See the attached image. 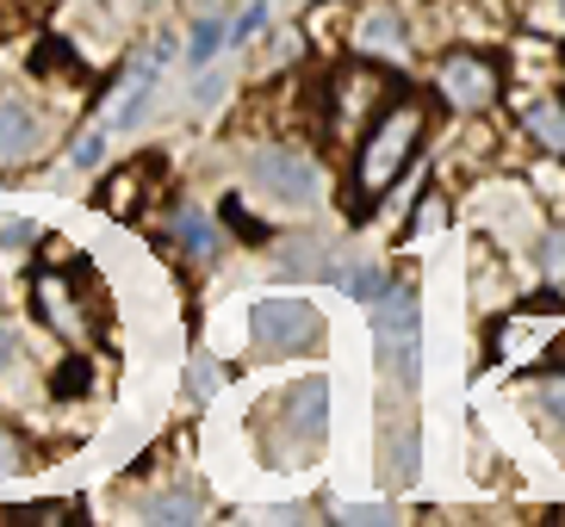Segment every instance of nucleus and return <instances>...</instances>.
Here are the masks:
<instances>
[{"instance_id": "f257e3e1", "label": "nucleus", "mask_w": 565, "mask_h": 527, "mask_svg": "<svg viewBox=\"0 0 565 527\" xmlns=\"http://www.w3.org/2000/svg\"><path fill=\"white\" fill-rule=\"evenodd\" d=\"M423 131H429L423 99L392 94V106H385V112L361 131V155H354V193H349V212H354V217H366L385 193H392V181H398L404 168H411V155L423 149Z\"/></svg>"}, {"instance_id": "f03ea898", "label": "nucleus", "mask_w": 565, "mask_h": 527, "mask_svg": "<svg viewBox=\"0 0 565 527\" xmlns=\"http://www.w3.org/2000/svg\"><path fill=\"white\" fill-rule=\"evenodd\" d=\"M398 82H385L380 68H335L330 82H323V131L342 143V137L366 131L373 118L392 106Z\"/></svg>"}, {"instance_id": "7ed1b4c3", "label": "nucleus", "mask_w": 565, "mask_h": 527, "mask_svg": "<svg viewBox=\"0 0 565 527\" xmlns=\"http://www.w3.org/2000/svg\"><path fill=\"white\" fill-rule=\"evenodd\" d=\"M249 342L262 361H286V354H311L323 347V316L305 298H262L249 311Z\"/></svg>"}, {"instance_id": "20e7f679", "label": "nucleus", "mask_w": 565, "mask_h": 527, "mask_svg": "<svg viewBox=\"0 0 565 527\" xmlns=\"http://www.w3.org/2000/svg\"><path fill=\"white\" fill-rule=\"evenodd\" d=\"M503 75L491 56H479V50H448L441 63H435V94H441V106H454V112H484L491 99H498Z\"/></svg>"}, {"instance_id": "39448f33", "label": "nucleus", "mask_w": 565, "mask_h": 527, "mask_svg": "<svg viewBox=\"0 0 565 527\" xmlns=\"http://www.w3.org/2000/svg\"><path fill=\"white\" fill-rule=\"evenodd\" d=\"M249 174L267 198H286V205H317L323 198V174H317V162L305 149H280V143L262 149Z\"/></svg>"}, {"instance_id": "423d86ee", "label": "nucleus", "mask_w": 565, "mask_h": 527, "mask_svg": "<svg viewBox=\"0 0 565 527\" xmlns=\"http://www.w3.org/2000/svg\"><path fill=\"white\" fill-rule=\"evenodd\" d=\"M286 410V434H292V447H286V460H311V453H323V422H330V379H299L292 391L280 397ZM280 460V465H286Z\"/></svg>"}, {"instance_id": "0eeeda50", "label": "nucleus", "mask_w": 565, "mask_h": 527, "mask_svg": "<svg viewBox=\"0 0 565 527\" xmlns=\"http://www.w3.org/2000/svg\"><path fill=\"white\" fill-rule=\"evenodd\" d=\"M51 131H44V112L25 106V99H0V174L7 168H32L44 155Z\"/></svg>"}, {"instance_id": "6e6552de", "label": "nucleus", "mask_w": 565, "mask_h": 527, "mask_svg": "<svg viewBox=\"0 0 565 527\" xmlns=\"http://www.w3.org/2000/svg\"><path fill=\"white\" fill-rule=\"evenodd\" d=\"M75 286L82 280H56V273H38V286H32V304H38V316L51 323L56 335H68V342H87V330H94V316L75 304Z\"/></svg>"}, {"instance_id": "1a4fd4ad", "label": "nucleus", "mask_w": 565, "mask_h": 527, "mask_svg": "<svg viewBox=\"0 0 565 527\" xmlns=\"http://www.w3.org/2000/svg\"><path fill=\"white\" fill-rule=\"evenodd\" d=\"M150 174H156V155H137V162L113 168V174L94 186V205H100L106 217H137L143 198H150Z\"/></svg>"}, {"instance_id": "9d476101", "label": "nucleus", "mask_w": 565, "mask_h": 527, "mask_svg": "<svg viewBox=\"0 0 565 527\" xmlns=\"http://www.w3.org/2000/svg\"><path fill=\"white\" fill-rule=\"evenodd\" d=\"M354 44H361L366 56H392V63L411 56V32H404V19L392 13V7H366V13L354 19Z\"/></svg>"}, {"instance_id": "9b49d317", "label": "nucleus", "mask_w": 565, "mask_h": 527, "mask_svg": "<svg viewBox=\"0 0 565 527\" xmlns=\"http://www.w3.org/2000/svg\"><path fill=\"white\" fill-rule=\"evenodd\" d=\"M522 131L534 137V149H547V155L565 162V99H541V106H529V112H522Z\"/></svg>"}, {"instance_id": "f8f14e48", "label": "nucleus", "mask_w": 565, "mask_h": 527, "mask_svg": "<svg viewBox=\"0 0 565 527\" xmlns=\"http://www.w3.org/2000/svg\"><path fill=\"white\" fill-rule=\"evenodd\" d=\"M174 243L193 255V261H217V248H224V236H217V217L205 212H181L174 217Z\"/></svg>"}, {"instance_id": "ddd939ff", "label": "nucleus", "mask_w": 565, "mask_h": 527, "mask_svg": "<svg viewBox=\"0 0 565 527\" xmlns=\"http://www.w3.org/2000/svg\"><path fill=\"white\" fill-rule=\"evenodd\" d=\"M150 87H156V68H137L131 82H125V99H118L113 118H106V137H113V131H131L137 118H143V106H150Z\"/></svg>"}, {"instance_id": "4468645a", "label": "nucleus", "mask_w": 565, "mask_h": 527, "mask_svg": "<svg viewBox=\"0 0 565 527\" xmlns=\"http://www.w3.org/2000/svg\"><path fill=\"white\" fill-rule=\"evenodd\" d=\"M51 391L56 397H87V391H94V361H87V354H68V361L56 366Z\"/></svg>"}, {"instance_id": "2eb2a0df", "label": "nucleus", "mask_w": 565, "mask_h": 527, "mask_svg": "<svg viewBox=\"0 0 565 527\" xmlns=\"http://www.w3.org/2000/svg\"><path fill=\"white\" fill-rule=\"evenodd\" d=\"M217 50H224V25H217V19H200V25H193V37H186V63L212 68Z\"/></svg>"}, {"instance_id": "dca6fc26", "label": "nucleus", "mask_w": 565, "mask_h": 527, "mask_svg": "<svg viewBox=\"0 0 565 527\" xmlns=\"http://www.w3.org/2000/svg\"><path fill=\"white\" fill-rule=\"evenodd\" d=\"M217 224H231V230H236V243H255V248H262L267 243V224H255V217L249 212H243V198H224V205H217Z\"/></svg>"}, {"instance_id": "f3484780", "label": "nucleus", "mask_w": 565, "mask_h": 527, "mask_svg": "<svg viewBox=\"0 0 565 527\" xmlns=\"http://www.w3.org/2000/svg\"><path fill=\"white\" fill-rule=\"evenodd\" d=\"M541 273H547V280L565 292V224H559V230L541 236Z\"/></svg>"}, {"instance_id": "a211bd4d", "label": "nucleus", "mask_w": 565, "mask_h": 527, "mask_svg": "<svg viewBox=\"0 0 565 527\" xmlns=\"http://www.w3.org/2000/svg\"><path fill=\"white\" fill-rule=\"evenodd\" d=\"M262 32H267V7L255 0L249 13L236 19V25H224V44H249V37H262Z\"/></svg>"}, {"instance_id": "6ab92c4d", "label": "nucleus", "mask_w": 565, "mask_h": 527, "mask_svg": "<svg viewBox=\"0 0 565 527\" xmlns=\"http://www.w3.org/2000/svg\"><path fill=\"white\" fill-rule=\"evenodd\" d=\"M385 273H342V292L349 298H361V304H380V292H385Z\"/></svg>"}, {"instance_id": "aec40b11", "label": "nucleus", "mask_w": 565, "mask_h": 527, "mask_svg": "<svg viewBox=\"0 0 565 527\" xmlns=\"http://www.w3.org/2000/svg\"><path fill=\"white\" fill-rule=\"evenodd\" d=\"M25 472V447H19V434L0 422V478H19Z\"/></svg>"}, {"instance_id": "412c9836", "label": "nucleus", "mask_w": 565, "mask_h": 527, "mask_svg": "<svg viewBox=\"0 0 565 527\" xmlns=\"http://www.w3.org/2000/svg\"><path fill=\"white\" fill-rule=\"evenodd\" d=\"M186 379H193V385H186L193 397H212L217 385H224V366H217V361H193V366H186Z\"/></svg>"}, {"instance_id": "4be33fe9", "label": "nucleus", "mask_w": 565, "mask_h": 527, "mask_svg": "<svg viewBox=\"0 0 565 527\" xmlns=\"http://www.w3.org/2000/svg\"><path fill=\"white\" fill-rule=\"evenodd\" d=\"M150 515H162V521H193L200 515V496H162Z\"/></svg>"}, {"instance_id": "5701e85b", "label": "nucleus", "mask_w": 565, "mask_h": 527, "mask_svg": "<svg viewBox=\"0 0 565 527\" xmlns=\"http://www.w3.org/2000/svg\"><path fill=\"white\" fill-rule=\"evenodd\" d=\"M441 224H448V205H441V193H429L416 205V230H441Z\"/></svg>"}, {"instance_id": "b1692460", "label": "nucleus", "mask_w": 565, "mask_h": 527, "mask_svg": "<svg viewBox=\"0 0 565 527\" xmlns=\"http://www.w3.org/2000/svg\"><path fill=\"white\" fill-rule=\"evenodd\" d=\"M68 155H75V168H94V162H100V155H106V131H87L82 143L68 149Z\"/></svg>"}, {"instance_id": "393cba45", "label": "nucleus", "mask_w": 565, "mask_h": 527, "mask_svg": "<svg viewBox=\"0 0 565 527\" xmlns=\"http://www.w3.org/2000/svg\"><path fill=\"white\" fill-rule=\"evenodd\" d=\"M217 94H224V82H217V75H205V68H200V82H193V99H200V106H212Z\"/></svg>"}, {"instance_id": "a878e982", "label": "nucleus", "mask_w": 565, "mask_h": 527, "mask_svg": "<svg viewBox=\"0 0 565 527\" xmlns=\"http://www.w3.org/2000/svg\"><path fill=\"white\" fill-rule=\"evenodd\" d=\"M547 410L559 416V429H565V373H559V379L547 385Z\"/></svg>"}, {"instance_id": "bb28decb", "label": "nucleus", "mask_w": 565, "mask_h": 527, "mask_svg": "<svg viewBox=\"0 0 565 527\" xmlns=\"http://www.w3.org/2000/svg\"><path fill=\"white\" fill-rule=\"evenodd\" d=\"M19 361V347H13V330H0V373Z\"/></svg>"}, {"instance_id": "cd10ccee", "label": "nucleus", "mask_w": 565, "mask_h": 527, "mask_svg": "<svg viewBox=\"0 0 565 527\" xmlns=\"http://www.w3.org/2000/svg\"><path fill=\"white\" fill-rule=\"evenodd\" d=\"M559 13H565V0H559Z\"/></svg>"}]
</instances>
